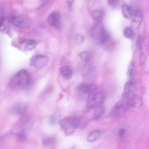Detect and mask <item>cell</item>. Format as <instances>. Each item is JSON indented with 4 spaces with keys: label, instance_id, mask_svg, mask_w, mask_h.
I'll use <instances>...</instances> for the list:
<instances>
[{
    "label": "cell",
    "instance_id": "cell-1",
    "mask_svg": "<svg viewBox=\"0 0 149 149\" xmlns=\"http://www.w3.org/2000/svg\"><path fill=\"white\" fill-rule=\"evenodd\" d=\"M31 82L30 76L29 72L22 69L18 71L10 80L9 86L11 89L17 87H25L29 86Z\"/></svg>",
    "mask_w": 149,
    "mask_h": 149
},
{
    "label": "cell",
    "instance_id": "cell-2",
    "mask_svg": "<svg viewBox=\"0 0 149 149\" xmlns=\"http://www.w3.org/2000/svg\"><path fill=\"white\" fill-rule=\"evenodd\" d=\"M10 20L14 25L22 29L28 28L31 24L29 18L26 15L23 14L12 16Z\"/></svg>",
    "mask_w": 149,
    "mask_h": 149
},
{
    "label": "cell",
    "instance_id": "cell-3",
    "mask_svg": "<svg viewBox=\"0 0 149 149\" xmlns=\"http://www.w3.org/2000/svg\"><path fill=\"white\" fill-rule=\"evenodd\" d=\"M106 32L102 24L98 22L93 26L90 30V35L91 38L98 42Z\"/></svg>",
    "mask_w": 149,
    "mask_h": 149
},
{
    "label": "cell",
    "instance_id": "cell-4",
    "mask_svg": "<svg viewBox=\"0 0 149 149\" xmlns=\"http://www.w3.org/2000/svg\"><path fill=\"white\" fill-rule=\"evenodd\" d=\"M49 61V58L47 56L36 55L31 58L30 65L36 68L40 69L46 66Z\"/></svg>",
    "mask_w": 149,
    "mask_h": 149
},
{
    "label": "cell",
    "instance_id": "cell-5",
    "mask_svg": "<svg viewBox=\"0 0 149 149\" xmlns=\"http://www.w3.org/2000/svg\"><path fill=\"white\" fill-rule=\"evenodd\" d=\"M106 97L104 93L99 92L94 95L88 101L87 107L92 109L100 106L104 102Z\"/></svg>",
    "mask_w": 149,
    "mask_h": 149
},
{
    "label": "cell",
    "instance_id": "cell-6",
    "mask_svg": "<svg viewBox=\"0 0 149 149\" xmlns=\"http://www.w3.org/2000/svg\"><path fill=\"white\" fill-rule=\"evenodd\" d=\"M128 104L127 98H123L118 101L114 106L112 111V115L118 117L121 115L125 111Z\"/></svg>",
    "mask_w": 149,
    "mask_h": 149
},
{
    "label": "cell",
    "instance_id": "cell-7",
    "mask_svg": "<svg viewBox=\"0 0 149 149\" xmlns=\"http://www.w3.org/2000/svg\"><path fill=\"white\" fill-rule=\"evenodd\" d=\"M47 21L48 24L51 26L58 28L60 26L61 17L60 14L57 11H54L48 16Z\"/></svg>",
    "mask_w": 149,
    "mask_h": 149
},
{
    "label": "cell",
    "instance_id": "cell-8",
    "mask_svg": "<svg viewBox=\"0 0 149 149\" xmlns=\"http://www.w3.org/2000/svg\"><path fill=\"white\" fill-rule=\"evenodd\" d=\"M73 117H67L63 118L61 123V128L67 134L73 132L76 128L72 122Z\"/></svg>",
    "mask_w": 149,
    "mask_h": 149
},
{
    "label": "cell",
    "instance_id": "cell-9",
    "mask_svg": "<svg viewBox=\"0 0 149 149\" xmlns=\"http://www.w3.org/2000/svg\"><path fill=\"white\" fill-rule=\"evenodd\" d=\"M36 41L33 39H25L23 40L19 43L18 49L22 51H26L33 49L36 46Z\"/></svg>",
    "mask_w": 149,
    "mask_h": 149
},
{
    "label": "cell",
    "instance_id": "cell-10",
    "mask_svg": "<svg viewBox=\"0 0 149 149\" xmlns=\"http://www.w3.org/2000/svg\"><path fill=\"white\" fill-rule=\"evenodd\" d=\"M97 88V85L94 84L82 83L79 86V90L81 93L84 94H88L89 95L94 93Z\"/></svg>",
    "mask_w": 149,
    "mask_h": 149
},
{
    "label": "cell",
    "instance_id": "cell-11",
    "mask_svg": "<svg viewBox=\"0 0 149 149\" xmlns=\"http://www.w3.org/2000/svg\"><path fill=\"white\" fill-rule=\"evenodd\" d=\"M27 109V106L26 104L18 102L12 107L9 112L11 113L22 116L25 114Z\"/></svg>",
    "mask_w": 149,
    "mask_h": 149
},
{
    "label": "cell",
    "instance_id": "cell-12",
    "mask_svg": "<svg viewBox=\"0 0 149 149\" xmlns=\"http://www.w3.org/2000/svg\"><path fill=\"white\" fill-rule=\"evenodd\" d=\"M132 17V23L133 27L135 29L140 26L143 19V15L139 10H134Z\"/></svg>",
    "mask_w": 149,
    "mask_h": 149
},
{
    "label": "cell",
    "instance_id": "cell-13",
    "mask_svg": "<svg viewBox=\"0 0 149 149\" xmlns=\"http://www.w3.org/2000/svg\"><path fill=\"white\" fill-rule=\"evenodd\" d=\"M61 73L65 79H68L71 78L72 74V70L69 65H65L62 66L60 70Z\"/></svg>",
    "mask_w": 149,
    "mask_h": 149
},
{
    "label": "cell",
    "instance_id": "cell-14",
    "mask_svg": "<svg viewBox=\"0 0 149 149\" xmlns=\"http://www.w3.org/2000/svg\"><path fill=\"white\" fill-rule=\"evenodd\" d=\"M131 107L134 108H139L143 104L142 98L137 95H134L132 97L130 103Z\"/></svg>",
    "mask_w": 149,
    "mask_h": 149
},
{
    "label": "cell",
    "instance_id": "cell-15",
    "mask_svg": "<svg viewBox=\"0 0 149 149\" xmlns=\"http://www.w3.org/2000/svg\"><path fill=\"white\" fill-rule=\"evenodd\" d=\"M134 11L132 7L127 4H124L122 6V12L123 15L126 18L132 17Z\"/></svg>",
    "mask_w": 149,
    "mask_h": 149
},
{
    "label": "cell",
    "instance_id": "cell-16",
    "mask_svg": "<svg viewBox=\"0 0 149 149\" xmlns=\"http://www.w3.org/2000/svg\"><path fill=\"white\" fill-rule=\"evenodd\" d=\"M101 134L102 132L100 130H94L88 134L87 140L89 142H94L100 137Z\"/></svg>",
    "mask_w": 149,
    "mask_h": 149
},
{
    "label": "cell",
    "instance_id": "cell-17",
    "mask_svg": "<svg viewBox=\"0 0 149 149\" xmlns=\"http://www.w3.org/2000/svg\"><path fill=\"white\" fill-rule=\"evenodd\" d=\"M93 113V117L95 119H98L101 118L105 113L104 107L101 105L95 108Z\"/></svg>",
    "mask_w": 149,
    "mask_h": 149
},
{
    "label": "cell",
    "instance_id": "cell-18",
    "mask_svg": "<svg viewBox=\"0 0 149 149\" xmlns=\"http://www.w3.org/2000/svg\"><path fill=\"white\" fill-rule=\"evenodd\" d=\"M132 84V79H130L125 84L122 94V96L123 98H127L129 95L131 89Z\"/></svg>",
    "mask_w": 149,
    "mask_h": 149
},
{
    "label": "cell",
    "instance_id": "cell-19",
    "mask_svg": "<svg viewBox=\"0 0 149 149\" xmlns=\"http://www.w3.org/2000/svg\"><path fill=\"white\" fill-rule=\"evenodd\" d=\"M90 14L93 18L96 20H99L104 16V13L103 10L99 9L93 10Z\"/></svg>",
    "mask_w": 149,
    "mask_h": 149
},
{
    "label": "cell",
    "instance_id": "cell-20",
    "mask_svg": "<svg viewBox=\"0 0 149 149\" xmlns=\"http://www.w3.org/2000/svg\"><path fill=\"white\" fill-rule=\"evenodd\" d=\"M84 69V74L85 77H91L95 75V69L92 66L86 65Z\"/></svg>",
    "mask_w": 149,
    "mask_h": 149
},
{
    "label": "cell",
    "instance_id": "cell-21",
    "mask_svg": "<svg viewBox=\"0 0 149 149\" xmlns=\"http://www.w3.org/2000/svg\"><path fill=\"white\" fill-rule=\"evenodd\" d=\"M78 56L80 58L86 62L89 61L92 56L91 53L88 51H83L80 53Z\"/></svg>",
    "mask_w": 149,
    "mask_h": 149
},
{
    "label": "cell",
    "instance_id": "cell-22",
    "mask_svg": "<svg viewBox=\"0 0 149 149\" xmlns=\"http://www.w3.org/2000/svg\"><path fill=\"white\" fill-rule=\"evenodd\" d=\"M15 136L18 141L21 142L24 141L27 138L26 134V131L24 130L20 132Z\"/></svg>",
    "mask_w": 149,
    "mask_h": 149
},
{
    "label": "cell",
    "instance_id": "cell-23",
    "mask_svg": "<svg viewBox=\"0 0 149 149\" xmlns=\"http://www.w3.org/2000/svg\"><path fill=\"white\" fill-rule=\"evenodd\" d=\"M123 33L124 36L128 38H132L134 34L133 30L130 27H127L125 28Z\"/></svg>",
    "mask_w": 149,
    "mask_h": 149
},
{
    "label": "cell",
    "instance_id": "cell-24",
    "mask_svg": "<svg viewBox=\"0 0 149 149\" xmlns=\"http://www.w3.org/2000/svg\"><path fill=\"white\" fill-rule=\"evenodd\" d=\"M55 141V139L52 137L45 138L42 141V144L45 146H49L54 144Z\"/></svg>",
    "mask_w": 149,
    "mask_h": 149
},
{
    "label": "cell",
    "instance_id": "cell-25",
    "mask_svg": "<svg viewBox=\"0 0 149 149\" xmlns=\"http://www.w3.org/2000/svg\"><path fill=\"white\" fill-rule=\"evenodd\" d=\"M134 65V62L133 61H132L130 63L128 67L127 74L130 79H131Z\"/></svg>",
    "mask_w": 149,
    "mask_h": 149
},
{
    "label": "cell",
    "instance_id": "cell-26",
    "mask_svg": "<svg viewBox=\"0 0 149 149\" xmlns=\"http://www.w3.org/2000/svg\"><path fill=\"white\" fill-rule=\"evenodd\" d=\"M84 39V37L82 35L79 34L77 35L75 38V44L78 45H81L83 43Z\"/></svg>",
    "mask_w": 149,
    "mask_h": 149
},
{
    "label": "cell",
    "instance_id": "cell-27",
    "mask_svg": "<svg viewBox=\"0 0 149 149\" xmlns=\"http://www.w3.org/2000/svg\"><path fill=\"white\" fill-rule=\"evenodd\" d=\"M4 18L3 16H1L0 18V32H4L6 29V27L4 23Z\"/></svg>",
    "mask_w": 149,
    "mask_h": 149
},
{
    "label": "cell",
    "instance_id": "cell-28",
    "mask_svg": "<svg viewBox=\"0 0 149 149\" xmlns=\"http://www.w3.org/2000/svg\"><path fill=\"white\" fill-rule=\"evenodd\" d=\"M58 118L57 116L54 114L51 116L49 118V122L52 125H55L57 123Z\"/></svg>",
    "mask_w": 149,
    "mask_h": 149
},
{
    "label": "cell",
    "instance_id": "cell-29",
    "mask_svg": "<svg viewBox=\"0 0 149 149\" xmlns=\"http://www.w3.org/2000/svg\"><path fill=\"white\" fill-rule=\"evenodd\" d=\"M108 2L109 4L113 7L117 6L119 3V1L118 0H108Z\"/></svg>",
    "mask_w": 149,
    "mask_h": 149
},
{
    "label": "cell",
    "instance_id": "cell-30",
    "mask_svg": "<svg viewBox=\"0 0 149 149\" xmlns=\"http://www.w3.org/2000/svg\"><path fill=\"white\" fill-rule=\"evenodd\" d=\"M145 56L143 53H141L139 59V64L141 66H142L145 61Z\"/></svg>",
    "mask_w": 149,
    "mask_h": 149
},
{
    "label": "cell",
    "instance_id": "cell-31",
    "mask_svg": "<svg viewBox=\"0 0 149 149\" xmlns=\"http://www.w3.org/2000/svg\"><path fill=\"white\" fill-rule=\"evenodd\" d=\"M125 132V130L123 128L120 129L118 132V135L120 137H122L123 136Z\"/></svg>",
    "mask_w": 149,
    "mask_h": 149
},
{
    "label": "cell",
    "instance_id": "cell-32",
    "mask_svg": "<svg viewBox=\"0 0 149 149\" xmlns=\"http://www.w3.org/2000/svg\"><path fill=\"white\" fill-rule=\"evenodd\" d=\"M73 1V0H67L66 1V3L68 7L71 8L72 7Z\"/></svg>",
    "mask_w": 149,
    "mask_h": 149
},
{
    "label": "cell",
    "instance_id": "cell-33",
    "mask_svg": "<svg viewBox=\"0 0 149 149\" xmlns=\"http://www.w3.org/2000/svg\"><path fill=\"white\" fill-rule=\"evenodd\" d=\"M4 137V135L0 134V141Z\"/></svg>",
    "mask_w": 149,
    "mask_h": 149
},
{
    "label": "cell",
    "instance_id": "cell-34",
    "mask_svg": "<svg viewBox=\"0 0 149 149\" xmlns=\"http://www.w3.org/2000/svg\"><path fill=\"white\" fill-rule=\"evenodd\" d=\"M125 149H131V148L128 147V148H126Z\"/></svg>",
    "mask_w": 149,
    "mask_h": 149
},
{
    "label": "cell",
    "instance_id": "cell-35",
    "mask_svg": "<svg viewBox=\"0 0 149 149\" xmlns=\"http://www.w3.org/2000/svg\"><path fill=\"white\" fill-rule=\"evenodd\" d=\"M0 103H1V102H0Z\"/></svg>",
    "mask_w": 149,
    "mask_h": 149
}]
</instances>
